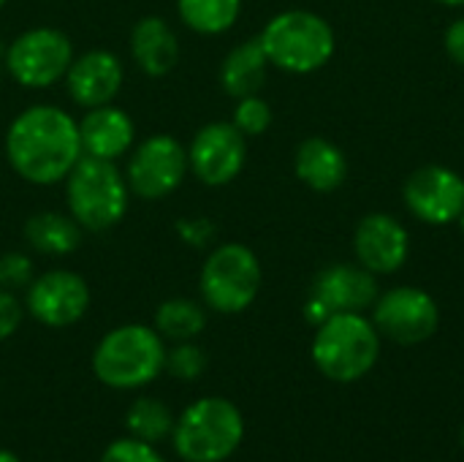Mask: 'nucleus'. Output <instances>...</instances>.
I'll list each match as a JSON object with an SVG mask.
<instances>
[{
  "instance_id": "obj_1",
  "label": "nucleus",
  "mask_w": 464,
  "mask_h": 462,
  "mask_svg": "<svg viewBox=\"0 0 464 462\" xmlns=\"http://www.w3.org/2000/svg\"><path fill=\"white\" fill-rule=\"evenodd\" d=\"M5 158L30 185H57L76 166L82 152L79 120L54 103L22 109L5 131Z\"/></svg>"
},
{
  "instance_id": "obj_2",
  "label": "nucleus",
  "mask_w": 464,
  "mask_h": 462,
  "mask_svg": "<svg viewBox=\"0 0 464 462\" xmlns=\"http://www.w3.org/2000/svg\"><path fill=\"white\" fill-rule=\"evenodd\" d=\"M258 41L269 57V65L299 76L321 71L337 49L332 25L321 14L304 8L275 14L258 33Z\"/></svg>"
},
{
  "instance_id": "obj_3",
  "label": "nucleus",
  "mask_w": 464,
  "mask_h": 462,
  "mask_svg": "<svg viewBox=\"0 0 464 462\" xmlns=\"http://www.w3.org/2000/svg\"><path fill=\"white\" fill-rule=\"evenodd\" d=\"M166 365V340L147 324H122L101 338L92 351V373L111 389H141Z\"/></svg>"
},
{
  "instance_id": "obj_4",
  "label": "nucleus",
  "mask_w": 464,
  "mask_h": 462,
  "mask_svg": "<svg viewBox=\"0 0 464 462\" xmlns=\"http://www.w3.org/2000/svg\"><path fill=\"white\" fill-rule=\"evenodd\" d=\"M63 182L68 215L84 231H109L125 218L130 188L114 161L82 155Z\"/></svg>"
},
{
  "instance_id": "obj_5",
  "label": "nucleus",
  "mask_w": 464,
  "mask_h": 462,
  "mask_svg": "<svg viewBox=\"0 0 464 462\" xmlns=\"http://www.w3.org/2000/svg\"><path fill=\"white\" fill-rule=\"evenodd\" d=\"M315 329L313 362L326 378L351 384L375 368L381 357V332L362 313H334Z\"/></svg>"
},
{
  "instance_id": "obj_6",
  "label": "nucleus",
  "mask_w": 464,
  "mask_h": 462,
  "mask_svg": "<svg viewBox=\"0 0 464 462\" xmlns=\"http://www.w3.org/2000/svg\"><path fill=\"white\" fill-rule=\"evenodd\" d=\"M171 438L185 462H223L239 449L245 419L231 400L201 398L179 414Z\"/></svg>"
},
{
  "instance_id": "obj_7",
  "label": "nucleus",
  "mask_w": 464,
  "mask_h": 462,
  "mask_svg": "<svg viewBox=\"0 0 464 462\" xmlns=\"http://www.w3.org/2000/svg\"><path fill=\"white\" fill-rule=\"evenodd\" d=\"M261 261L242 242H223L212 248L201 264L198 291L207 308L218 313H242L247 310L261 291Z\"/></svg>"
},
{
  "instance_id": "obj_8",
  "label": "nucleus",
  "mask_w": 464,
  "mask_h": 462,
  "mask_svg": "<svg viewBox=\"0 0 464 462\" xmlns=\"http://www.w3.org/2000/svg\"><path fill=\"white\" fill-rule=\"evenodd\" d=\"M71 38L49 25L19 33L5 49V71L11 79L30 90H44L65 79L73 63Z\"/></svg>"
},
{
  "instance_id": "obj_9",
  "label": "nucleus",
  "mask_w": 464,
  "mask_h": 462,
  "mask_svg": "<svg viewBox=\"0 0 464 462\" xmlns=\"http://www.w3.org/2000/svg\"><path fill=\"white\" fill-rule=\"evenodd\" d=\"M122 174L130 188V196L144 202H160L171 196L190 174L188 147H182L169 133H152L130 150Z\"/></svg>"
},
{
  "instance_id": "obj_10",
  "label": "nucleus",
  "mask_w": 464,
  "mask_h": 462,
  "mask_svg": "<svg viewBox=\"0 0 464 462\" xmlns=\"http://www.w3.org/2000/svg\"><path fill=\"white\" fill-rule=\"evenodd\" d=\"M372 324L381 335L400 346H419L440 327L438 302L416 286H397L372 305Z\"/></svg>"
},
{
  "instance_id": "obj_11",
  "label": "nucleus",
  "mask_w": 464,
  "mask_h": 462,
  "mask_svg": "<svg viewBox=\"0 0 464 462\" xmlns=\"http://www.w3.org/2000/svg\"><path fill=\"white\" fill-rule=\"evenodd\" d=\"M245 161L247 136H242L234 123H207L188 144L190 174L209 188H223L234 182L242 174Z\"/></svg>"
},
{
  "instance_id": "obj_12",
  "label": "nucleus",
  "mask_w": 464,
  "mask_h": 462,
  "mask_svg": "<svg viewBox=\"0 0 464 462\" xmlns=\"http://www.w3.org/2000/svg\"><path fill=\"white\" fill-rule=\"evenodd\" d=\"M24 310L44 327L65 329L90 310V286L79 272L49 270L24 289Z\"/></svg>"
},
{
  "instance_id": "obj_13",
  "label": "nucleus",
  "mask_w": 464,
  "mask_h": 462,
  "mask_svg": "<svg viewBox=\"0 0 464 462\" xmlns=\"http://www.w3.org/2000/svg\"><path fill=\"white\" fill-rule=\"evenodd\" d=\"M402 199L411 215L427 226L457 223L464 212V177L440 163L421 166L405 180Z\"/></svg>"
},
{
  "instance_id": "obj_14",
  "label": "nucleus",
  "mask_w": 464,
  "mask_h": 462,
  "mask_svg": "<svg viewBox=\"0 0 464 462\" xmlns=\"http://www.w3.org/2000/svg\"><path fill=\"white\" fill-rule=\"evenodd\" d=\"M356 261L372 275H394L405 267L411 253V237L400 218L389 212H370L353 231Z\"/></svg>"
},
{
  "instance_id": "obj_15",
  "label": "nucleus",
  "mask_w": 464,
  "mask_h": 462,
  "mask_svg": "<svg viewBox=\"0 0 464 462\" xmlns=\"http://www.w3.org/2000/svg\"><path fill=\"white\" fill-rule=\"evenodd\" d=\"M63 82L76 106L95 109L111 103L120 95L125 82V68L122 60L109 49H87L84 54L73 57Z\"/></svg>"
},
{
  "instance_id": "obj_16",
  "label": "nucleus",
  "mask_w": 464,
  "mask_h": 462,
  "mask_svg": "<svg viewBox=\"0 0 464 462\" xmlns=\"http://www.w3.org/2000/svg\"><path fill=\"white\" fill-rule=\"evenodd\" d=\"M310 297L326 305L334 313H362L375 305L381 297L378 275L364 270L362 264H332L321 270L310 286Z\"/></svg>"
},
{
  "instance_id": "obj_17",
  "label": "nucleus",
  "mask_w": 464,
  "mask_h": 462,
  "mask_svg": "<svg viewBox=\"0 0 464 462\" xmlns=\"http://www.w3.org/2000/svg\"><path fill=\"white\" fill-rule=\"evenodd\" d=\"M79 139L84 155L101 161H120L133 150L136 125L125 109L103 103L95 109H84V117L79 120Z\"/></svg>"
},
{
  "instance_id": "obj_18",
  "label": "nucleus",
  "mask_w": 464,
  "mask_h": 462,
  "mask_svg": "<svg viewBox=\"0 0 464 462\" xmlns=\"http://www.w3.org/2000/svg\"><path fill=\"white\" fill-rule=\"evenodd\" d=\"M130 54L144 76L160 79L179 63V38L163 16H141L130 30Z\"/></svg>"
},
{
  "instance_id": "obj_19",
  "label": "nucleus",
  "mask_w": 464,
  "mask_h": 462,
  "mask_svg": "<svg viewBox=\"0 0 464 462\" xmlns=\"http://www.w3.org/2000/svg\"><path fill=\"white\" fill-rule=\"evenodd\" d=\"M294 172L299 182H304L310 191L332 193L345 182L348 161H345V152L334 142L324 136H310L299 144L294 155Z\"/></svg>"
},
{
  "instance_id": "obj_20",
  "label": "nucleus",
  "mask_w": 464,
  "mask_h": 462,
  "mask_svg": "<svg viewBox=\"0 0 464 462\" xmlns=\"http://www.w3.org/2000/svg\"><path fill=\"white\" fill-rule=\"evenodd\" d=\"M266 71H269V57L256 38H247L242 44H237L220 65V84L231 98H245V95H256L261 93L264 82H266Z\"/></svg>"
},
{
  "instance_id": "obj_21",
  "label": "nucleus",
  "mask_w": 464,
  "mask_h": 462,
  "mask_svg": "<svg viewBox=\"0 0 464 462\" xmlns=\"http://www.w3.org/2000/svg\"><path fill=\"white\" fill-rule=\"evenodd\" d=\"M24 242L41 253V256H71L84 237V229L68 215V212H57V210H44L27 218L24 223Z\"/></svg>"
},
{
  "instance_id": "obj_22",
  "label": "nucleus",
  "mask_w": 464,
  "mask_h": 462,
  "mask_svg": "<svg viewBox=\"0 0 464 462\" xmlns=\"http://www.w3.org/2000/svg\"><path fill=\"white\" fill-rule=\"evenodd\" d=\"M207 327V313L196 300L188 297H171L158 305L155 310V332L163 340L171 343H185L196 340Z\"/></svg>"
},
{
  "instance_id": "obj_23",
  "label": "nucleus",
  "mask_w": 464,
  "mask_h": 462,
  "mask_svg": "<svg viewBox=\"0 0 464 462\" xmlns=\"http://www.w3.org/2000/svg\"><path fill=\"white\" fill-rule=\"evenodd\" d=\"M179 22L198 35L231 30L242 14V0H177Z\"/></svg>"
},
{
  "instance_id": "obj_24",
  "label": "nucleus",
  "mask_w": 464,
  "mask_h": 462,
  "mask_svg": "<svg viewBox=\"0 0 464 462\" xmlns=\"http://www.w3.org/2000/svg\"><path fill=\"white\" fill-rule=\"evenodd\" d=\"M128 433L130 438L147 441V444H158L166 436H171L174 430V414L169 411V406L158 398H141L130 406L128 417H125Z\"/></svg>"
},
{
  "instance_id": "obj_25",
  "label": "nucleus",
  "mask_w": 464,
  "mask_h": 462,
  "mask_svg": "<svg viewBox=\"0 0 464 462\" xmlns=\"http://www.w3.org/2000/svg\"><path fill=\"white\" fill-rule=\"evenodd\" d=\"M234 128L253 139V136H261L269 131L272 125V106L256 93V95H245V98H237V106H234V117H231Z\"/></svg>"
},
{
  "instance_id": "obj_26",
  "label": "nucleus",
  "mask_w": 464,
  "mask_h": 462,
  "mask_svg": "<svg viewBox=\"0 0 464 462\" xmlns=\"http://www.w3.org/2000/svg\"><path fill=\"white\" fill-rule=\"evenodd\" d=\"M163 370H169L179 381H196L207 370V354L193 340L174 343V349H166V365H163Z\"/></svg>"
},
{
  "instance_id": "obj_27",
  "label": "nucleus",
  "mask_w": 464,
  "mask_h": 462,
  "mask_svg": "<svg viewBox=\"0 0 464 462\" xmlns=\"http://www.w3.org/2000/svg\"><path fill=\"white\" fill-rule=\"evenodd\" d=\"M35 270H33V259L22 251H8L0 256V289L5 291H22L33 283Z\"/></svg>"
},
{
  "instance_id": "obj_28",
  "label": "nucleus",
  "mask_w": 464,
  "mask_h": 462,
  "mask_svg": "<svg viewBox=\"0 0 464 462\" xmlns=\"http://www.w3.org/2000/svg\"><path fill=\"white\" fill-rule=\"evenodd\" d=\"M101 462H166L147 441L139 438H120L106 447Z\"/></svg>"
},
{
  "instance_id": "obj_29",
  "label": "nucleus",
  "mask_w": 464,
  "mask_h": 462,
  "mask_svg": "<svg viewBox=\"0 0 464 462\" xmlns=\"http://www.w3.org/2000/svg\"><path fill=\"white\" fill-rule=\"evenodd\" d=\"M22 319H24V305L19 302V297L14 291L0 289V343L16 335Z\"/></svg>"
},
{
  "instance_id": "obj_30",
  "label": "nucleus",
  "mask_w": 464,
  "mask_h": 462,
  "mask_svg": "<svg viewBox=\"0 0 464 462\" xmlns=\"http://www.w3.org/2000/svg\"><path fill=\"white\" fill-rule=\"evenodd\" d=\"M179 234L188 245H207L212 240L215 229L207 218H188L179 223Z\"/></svg>"
},
{
  "instance_id": "obj_31",
  "label": "nucleus",
  "mask_w": 464,
  "mask_h": 462,
  "mask_svg": "<svg viewBox=\"0 0 464 462\" xmlns=\"http://www.w3.org/2000/svg\"><path fill=\"white\" fill-rule=\"evenodd\" d=\"M443 44H446V52H449V57H451L457 65H462L464 68V16L454 19V22L449 25Z\"/></svg>"
},
{
  "instance_id": "obj_32",
  "label": "nucleus",
  "mask_w": 464,
  "mask_h": 462,
  "mask_svg": "<svg viewBox=\"0 0 464 462\" xmlns=\"http://www.w3.org/2000/svg\"><path fill=\"white\" fill-rule=\"evenodd\" d=\"M304 319H307L313 327H321L326 319H332V313L326 310V305H321L318 300L307 297V302H304Z\"/></svg>"
},
{
  "instance_id": "obj_33",
  "label": "nucleus",
  "mask_w": 464,
  "mask_h": 462,
  "mask_svg": "<svg viewBox=\"0 0 464 462\" xmlns=\"http://www.w3.org/2000/svg\"><path fill=\"white\" fill-rule=\"evenodd\" d=\"M0 462H22L14 452H8V449H0Z\"/></svg>"
},
{
  "instance_id": "obj_34",
  "label": "nucleus",
  "mask_w": 464,
  "mask_h": 462,
  "mask_svg": "<svg viewBox=\"0 0 464 462\" xmlns=\"http://www.w3.org/2000/svg\"><path fill=\"white\" fill-rule=\"evenodd\" d=\"M435 3H440V5H451V8H459V5H464V0H435Z\"/></svg>"
},
{
  "instance_id": "obj_35",
  "label": "nucleus",
  "mask_w": 464,
  "mask_h": 462,
  "mask_svg": "<svg viewBox=\"0 0 464 462\" xmlns=\"http://www.w3.org/2000/svg\"><path fill=\"white\" fill-rule=\"evenodd\" d=\"M457 223H459V229H462V234H464V212L459 215V221H457Z\"/></svg>"
},
{
  "instance_id": "obj_36",
  "label": "nucleus",
  "mask_w": 464,
  "mask_h": 462,
  "mask_svg": "<svg viewBox=\"0 0 464 462\" xmlns=\"http://www.w3.org/2000/svg\"><path fill=\"white\" fill-rule=\"evenodd\" d=\"M3 5H5V0H0V8H3Z\"/></svg>"
}]
</instances>
